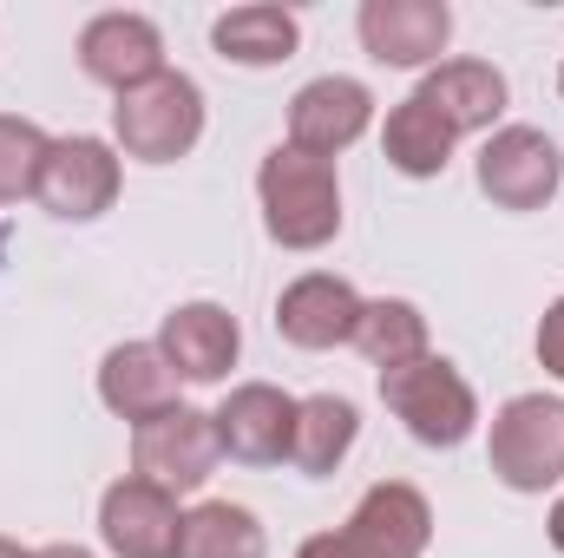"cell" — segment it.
Instances as JSON below:
<instances>
[{
  "instance_id": "obj_25",
  "label": "cell",
  "mask_w": 564,
  "mask_h": 558,
  "mask_svg": "<svg viewBox=\"0 0 564 558\" xmlns=\"http://www.w3.org/2000/svg\"><path fill=\"white\" fill-rule=\"evenodd\" d=\"M295 558H361V552L348 546V533H315V539L295 546Z\"/></svg>"
},
{
  "instance_id": "obj_4",
  "label": "cell",
  "mask_w": 564,
  "mask_h": 558,
  "mask_svg": "<svg viewBox=\"0 0 564 558\" xmlns=\"http://www.w3.org/2000/svg\"><path fill=\"white\" fill-rule=\"evenodd\" d=\"M486 460L512 493H552L564 480V401L558 395H512L492 415Z\"/></svg>"
},
{
  "instance_id": "obj_16",
  "label": "cell",
  "mask_w": 564,
  "mask_h": 558,
  "mask_svg": "<svg viewBox=\"0 0 564 558\" xmlns=\"http://www.w3.org/2000/svg\"><path fill=\"white\" fill-rule=\"evenodd\" d=\"M99 401L119 420H132V427L184 408V401H177V368L164 362L158 342H119V348L99 362Z\"/></svg>"
},
{
  "instance_id": "obj_9",
  "label": "cell",
  "mask_w": 564,
  "mask_h": 558,
  "mask_svg": "<svg viewBox=\"0 0 564 558\" xmlns=\"http://www.w3.org/2000/svg\"><path fill=\"white\" fill-rule=\"evenodd\" d=\"M355 33L368 46V60L381 66H440L446 40H453V7L446 0H361Z\"/></svg>"
},
{
  "instance_id": "obj_10",
  "label": "cell",
  "mask_w": 564,
  "mask_h": 558,
  "mask_svg": "<svg viewBox=\"0 0 564 558\" xmlns=\"http://www.w3.org/2000/svg\"><path fill=\"white\" fill-rule=\"evenodd\" d=\"M375 126V93L348 73H328V79H308L295 99H289V144L308 151V158H328L348 151Z\"/></svg>"
},
{
  "instance_id": "obj_8",
  "label": "cell",
  "mask_w": 564,
  "mask_h": 558,
  "mask_svg": "<svg viewBox=\"0 0 564 558\" xmlns=\"http://www.w3.org/2000/svg\"><path fill=\"white\" fill-rule=\"evenodd\" d=\"M99 539H106L112 558H177V546H184L177 493L151 486L139 473L112 480L106 500H99Z\"/></svg>"
},
{
  "instance_id": "obj_26",
  "label": "cell",
  "mask_w": 564,
  "mask_h": 558,
  "mask_svg": "<svg viewBox=\"0 0 564 558\" xmlns=\"http://www.w3.org/2000/svg\"><path fill=\"white\" fill-rule=\"evenodd\" d=\"M545 533H552V546L564 552V493L552 500V519H545Z\"/></svg>"
},
{
  "instance_id": "obj_19",
  "label": "cell",
  "mask_w": 564,
  "mask_h": 558,
  "mask_svg": "<svg viewBox=\"0 0 564 558\" xmlns=\"http://www.w3.org/2000/svg\"><path fill=\"white\" fill-rule=\"evenodd\" d=\"M355 433H361V415H355L348 395H308V401H295V440H289V460H295L302 473L322 480V473H335V466L348 460Z\"/></svg>"
},
{
  "instance_id": "obj_24",
  "label": "cell",
  "mask_w": 564,
  "mask_h": 558,
  "mask_svg": "<svg viewBox=\"0 0 564 558\" xmlns=\"http://www.w3.org/2000/svg\"><path fill=\"white\" fill-rule=\"evenodd\" d=\"M539 362H545L552 382H564V296L539 315Z\"/></svg>"
},
{
  "instance_id": "obj_20",
  "label": "cell",
  "mask_w": 564,
  "mask_h": 558,
  "mask_svg": "<svg viewBox=\"0 0 564 558\" xmlns=\"http://www.w3.org/2000/svg\"><path fill=\"white\" fill-rule=\"evenodd\" d=\"M453 144H459V132L426 106L421 93L401 99V106L388 112V132H381V151H388V164H394L401 178H440L446 158H453Z\"/></svg>"
},
{
  "instance_id": "obj_1",
  "label": "cell",
  "mask_w": 564,
  "mask_h": 558,
  "mask_svg": "<svg viewBox=\"0 0 564 558\" xmlns=\"http://www.w3.org/2000/svg\"><path fill=\"white\" fill-rule=\"evenodd\" d=\"M257 197H263V230L282 250H322L341 230V178L328 158H308L295 144H276L257 171Z\"/></svg>"
},
{
  "instance_id": "obj_13",
  "label": "cell",
  "mask_w": 564,
  "mask_h": 558,
  "mask_svg": "<svg viewBox=\"0 0 564 558\" xmlns=\"http://www.w3.org/2000/svg\"><path fill=\"white\" fill-rule=\"evenodd\" d=\"M348 546L361 558H421L433 539V506H426L421 486L408 480H381L361 493V506L348 513Z\"/></svg>"
},
{
  "instance_id": "obj_18",
  "label": "cell",
  "mask_w": 564,
  "mask_h": 558,
  "mask_svg": "<svg viewBox=\"0 0 564 558\" xmlns=\"http://www.w3.org/2000/svg\"><path fill=\"white\" fill-rule=\"evenodd\" d=\"M210 46L224 53V60H237V66H282V60H295V46H302V26H295V13L289 7H230L217 26H210Z\"/></svg>"
},
{
  "instance_id": "obj_15",
  "label": "cell",
  "mask_w": 564,
  "mask_h": 558,
  "mask_svg": "<svg viewBox=\"0 0 564 558\" xmlns=\"http://www.w3.org/2000/svg\"><path fill=\"white\" fill-rule=\"evenodd\" d=\"M158 348L164 362L177 368V382H224L237 368V348H243V329L224 302H177L158 329Z\"/></svg>"
},
{
  "instance_id": "obj_17",
  "label": "cell",
  "mask_w": 564,
  "mask_h": 558,
  "mask_svg": "<svg viewBox=\"0 0 564 558\" xmlns=\"http://www.w3.org/2000/svg\"><path fill=\"white\" fill-rule=\"evenodd\" d=\"M421 99L453 132H492V119L506 112V73L486 60H440L421 79Z\"/></svg>"
},
{
  "instance_id": "obj_3",
  "label": "cell",
  "mask_w": 564,
  "mask_h": 558,
  "mask_svg": "<svg viewBox=\"0 0 564 558\" xmlns=\"http://www.w3.org/2000/svg\"><path fill=\"white\" fill-rule=\"evenodd\" d=\"M381 401L421 447H459L479 427V395L446 355H421V362L381 375Z\"/></svg>"
},
{
  "instance_id": "obj_23",
  "label": "cell",
  "mask_w": 564,
  "mask_h": 558,
  "mask_svg": "<svg viewBox=\"0 0 564 558\" xmlns=\"http://www.w3.org/2000/svg\"><path fill=\"white\" fill-rule=\"evenodd\" d=\"M46 132L33 126V119H13V112H0V204H20V197H33V184H40V164H46Z\"/></svg>"
},
{
  "instance_id": "obj_27",
  "label": "cell",
  "mask_w": 564,
  "mask_h": 558,
  "mask_svg": "<svg viewBox=\"0 0 564 558\" xmlns=\"http://www.w3.org/2000/svg\"><path fill=\"white\" fill-rule=\"evenodd\" d=\"M33 558H93V552H86V546H40Z\"/></svg>"
},
{
  "instance_id": "obj_12",
  "label": "cell",
  "mask_w": 564,
  "mask_h": 558,
  "mask_svg": "<svg viewBox=\"0 0 564 558\" xmlns=\"http://www.w3.org/2000/svg\"><path fill=\"white\" fill-rule=\"evenodd\" d=\"M79 66H86V79H99V86H112L126 99L144 79L164 73V33L144 13H99L79 33Z\"/></svg>"
},
{
  "instance_id": "obj_2",
  "label": "cell",
  "mask_w": 564,
  "mask_h": 558,
  "mask_svg": "<svg viewBox=\"0 0 564 558\" xmlns=\"http://www.w3.org/2000/svg\"><path fill=\"white\" fill-rule=\"evenodd\" d=\"M112 139L139 164H177L191 144L204 139V86L191 73H158L139 93L112 106Z\"/></svg>"
},
{
  "instance_id": "obj_7",
  "label": "cell",
  "mask_w": 564,
  "mask_h": 558,
  "mask_svg": "<svg viewBox=\"0 0 564 558\" xmlns=\"http://www.w3.org/2000/svg\"><path fill=\"white\" fill-rule=\"evenodd\" d=\"M558 178H564V158L539 126H499L492 139L479 144V191L499 211H539V204H552Z\"/></svg>"
},
{
  "instance_id": "obj_11",
  "label": "cell",
  "mask_w": 564,
  "mask_h": 558,
  "mask_svg": "<svg viewBox=\"0 0 564 558\" xmlns=\"http://www.w3.org/2000/svg\"><path fill=\"white\" fill-rule=\"evenodd\" d=\"M217 447L243 466H276L289 460L295 440V395H282L276 382H243L217 401Z\"/></svg>"
},
{
  "instance_id": "obj_6",
  "label": "cell",
  "mask_w": 564,
  "mask_h": 558,
  "mask_svg": "<svg viewBox=\"0 0 564 558\" xmlns=\"http://www.w3.org/2000/svg\"><path fill=\"white\" fill-rule=\"evenodd\" d=\"M40 211L66 217V224H93L112 211L119 197V151L106 139H53L46 144V164H40V184H33Z\"/></svg>"
},
{
  "instance_id": "obj_5",
  "label": "cell",
  "mask_w": 564,
  "mask_h": 558,
  "mask_svg": "<svg viewBox=\"0 0 564 558\" xmlns=\"http://www.w3.org/2000/svg\"><path fill=\"white\" fill-rule=\"evenodd\" d=\"M224 447H217V420L197 408H171V415L132 427V473L164 486V493H197L217 473Z\"/></svg>"
},
{
  "instance_id": "obj_22",
  "label": "cell",
  "mask_w": 564,
  "mask_h": 558,
  "mask_svg": "<svg viewBox=\"0 0 564 558\" xmlns=\"http://www.w3.org/2000/svg\"><path fill=\"white\" fill-rule=\"evenodd\" d=\"M177 558H270V539L257 526L250 506L230 500H204L197 513H184V546Z\"/></svg>"
},
{
  "instance_id": "obj_21",
  "label": "cell",
  "mask_w": 564,
  "mask_h": 558,
  "mask_svg": "<svg viewBox=\"0 0 564 558\" xmlns=\"http://www.w3.org/2000/svg\"><path fill=\"white\" fill-rule=\"evenodd\" d=\"M355 348L381 368V375H394V368H408V362H421L433 355L426 348V315L414 302H401V296H381V302H361V322H355Z\"/></svg>"
},
{
  "instance_id": "obj_28",
  "label": "cell",
  "mask_w": 564,
  "mask_h": 558,
  "mask_svg": "<svg viewBox=\"0 0 564 558\" xmlns=\"http://www.w3.org/2000/svg\"><path fill=\"white\" fill-rule=\"evenodd\" d=\"M0 558H33V552H26L20 539H7V533H0Z\"/></svg>"
},
{
  "instance_id": "obj_14",
  "label": "cell",
  "mask_w": 564,
  "mask_h": 558,
  "mask_svg": "<svg viewBox=\"0 0 564 558\" xmlns=\"http://www.w3.org/2000/svg\"><path fill=\"white\" fill-rule=\"evenodd\" d=\"M355 322H361V296L348 277H328V270H308L276 296V335L289 348H341L355 342Z\"/></svg>"
},
{
  "instance_id": "obj_29",
  "label": "cell",
  "mask_w": 564,
  "mask_h": 558,
  "mask_svg": "<svg viewBox=\"0 0 564 558\" xmlns=\"http://www.w3.org/2000/svg\"><path fill=\"white\" fill-rule=\"evenodd\" d=\"M558 93H564V73H558Z\"/></svg>"
}]
</instances>
